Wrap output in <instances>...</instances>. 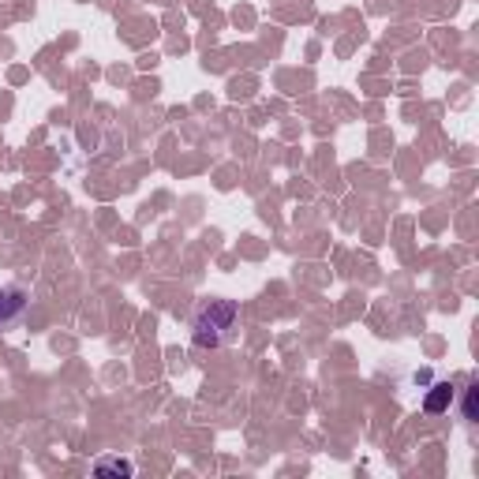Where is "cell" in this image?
I'll use <instances>...</instances> for the list:
<instances>
[{
	"instance_id": "5b68a950",
	"label": "cell",
	"mask_w": 479,
	"mask_h": 479,
	"mask_svg": "<svg viewBox=\"0 0 479 479\" xmlns=\"http://www.w3.org/2000/svg\"><path fill=\"white\" fill-rule=\"evenodd\" d=\"M465 416H468V419H475V386L468 389V401H465Z\"/></svg>"
},
{
	"instance_id": "3957f363",
	"label": "cell",
	"mask_w": 479,
	"mask_h": 479,
	"mask_svg": "<svg viewBox=\"0 0 479 479\" xmlns=\"http://www.w3.org/2000/svg\"><path fill=\"white\" fill-rule=\"evenodd\" d=\"M23 311V296L20 292H0V323H8L12 315Z\"/></svg>"
},
{
	"instance_id": "6da1fadb",
	"label": "cell",
	"mask_w": 479,
	"mask_h": 479,
	"mask_svg": "<svg viewBox=\"0 0 479 479\" xmlns=\"http://www.w3.org/2000/svg\"><path fill=\"white\" fill-rule=\"evenodd\" d=\"M233 304H210V307H203V315H199V323H195V345H210L214 348L218 341H221V330L233 323Z\"/></svg>"
},
{
	"instance_id": "7a4b0ae2",
	"label": "cell",
	"mask_w": 479,
	"mask_h": 479,
	"mask_svg": "<svg viewBox=\"0 0 479 479\" xmlns=\"http://www.w3.org/2000/svg\"><path fill=\"white\" fill-rule=\"evenodd\" d=\"M450 397H453V389H450V386H435V394H431L427 401H423V412H431V416H438V412H442V408H446V404H450Z\"/></svg>"
},
{
	"instance_id": "277c9868",
	"label": "cell",
	"mask_w": 479,
	"mask_h": 479,
	"mask_svg": "<svg viewBox=\"0 0 479 479\" xmlns=\"http://www.w3.org/2000/svg\"><path fill=\"white\" fill-rule=\"evenodd\" d=\"M105 472H132V465H124V460H105V465H98V475Z\"/></svg>"
}]
</instances>
